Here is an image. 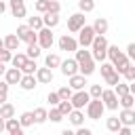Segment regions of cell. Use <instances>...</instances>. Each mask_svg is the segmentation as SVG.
<instances>
[{
    "label": "cell",
    "mask_w": 135,
    "mask_h": 135,
    "mask_svg": "<svg viewBox=\"0 0 135 135\" xmlns=\"http://www.w3.org/2000/svg\"><path fill=\"white\" fill-rule=\"evenodd\" d=\"M74 59H76V63H78V74H82V76H86V78L97 70V63L93 61L89 49H76V51H74Z\"/></svg>",
    "instance_id": "cell-1"
},
{
    "label": "cell",
    "mask_w": 135,
    "mask_h": 135,
    "mask_svg": "<svg viewBox=\"0 0 135 135\" xmlns=\"http://www.w3.org/2000/svg\"><path fill=\"white\" fill-rule=\"evenodd\" d=\"M105 57L110 59V63L114 65V70H116L118 74H122V72L127 70V65L133 63V61H129V57H127L116 44H108V53H105Z\"/></svg>",
    "instance_id": "cell-2"
},
{
    "label": "cell",
    "mask_w": 135,
    "mask_h": 135,
    "mask_svg": "<svg viewBox=\"0 0 135 135\" xmlns=\"http://www.w3.org/2000/svg\"><path fill=\"white\" fill-rule=\"evenodd\" d=\"M108 38L105 36H95L93 38V42H91V57H93V61L97 63H101V61H105V53H108Z\"/></svg>",
    "instance_id": "cell-3"
},
{
    "label": "cell",
    "mask_w": 135,
    "mask_h": 135,
    "mask_svg": "<svg viewBox=\"0 0 135 135\" xmlns=\"http://www.w3.org/2000/svg\"><path fill=\"white\" fill-rule=\"evenodd\" d=\"M84 112H86V118H91V120H99V118H103L105 108H103L101 99H89V103L84 105Z\"/></svg>",
    "instance_id": "cell-4"
},
{
    "label": "cell",
    "mask_w": 135,
    "mask_h": 135,
    "mask_svg": "<svg viewBox=\"0 0 135 135\" xmlns=\"http://www.w3.org/2000/svg\"><path fill=\"white\" fill-rule=\"evenodd\" d=\"M36 34H38L36 44H38L42 51H49V49L55 44V36H53V30H51V27H42V30H38Z\"/></svg>",
    "instance_id": "cell-5"
},
{
    "label": "cell",
    "mask_w": 135,
    "mask_h": 135,
    "mask_svg": "<svg viewBox=\"0 0 135 135\" xmlns=\"http://www.w3.org/2000/svg\"><path fill=\"white\" fill-rule=\"evenodd\" d=\"M78 38H76V42H78V46H82V49H89L91 46V42H93V38H95V32H93V27L91 25H82L78 32Z\"/></svg>",
    "instance_id": "cell-6"
},
{
    "label": "cell",
    "mask_w": 135,
    "mask_h": 135,
    "mask_svg": "<svg viewBox=\"0 0 135 135\" xmlns=\"http://www.w3.org/2000/svg\"><path fill=\"white\" fill-rule=\"evenodd\" d=\"M17 38L21 40V42H25V44H36V38H38V34L27 25V23H23V25H19L17 27Z\"/></svg>",
    "instance_id": "cell-7"
},
{
    "label": "cell",
    "mask_w": 135,
    "mask_h": 135,
    "mask_svg": "<svg viewBox=\"0 0 135 135\" xmlns=\"http://www.w3.org/2000/svg\"><path fill=\"white\" fill-rule=\"evenodd\" d=\"M57 46H59V51L74 53V51L78 49V42H76V38H74L72 34H61L59 40H57Z\"/></svg>",
    "instance_id": "cell-8"
},
{
    "label": "cell",
    "mask_w": 135,
    "mask_h": 135,
    "mask_svg": "<svg viewBox=\"0 0 135 135\" xmlns=\"http://www.w3.org/2000/svg\"><path fill=\"white\" fill-rule=\"evenodd\" d=\"M89 93H86V89H82V91H74L72 93V97H70V103H72V108L74 110H84V105L89 103Z\"/></svg>",
    "instance_id": "cell-9"
},
{
    "label": "cell",
    "mask_w": 135,
    "mask_h": 135,
    "mask_svg": "<svg viewBox=\"0 0 135 135\" xmlns=\"http://www.w3.org/2000/svg\"><path fill=\"white\" fill-rule=\"evenodd\" d=\"M99 99H101V103H103L105 110H118V97H116L114 89H103Z\"/></svg>",
    "instance_id": "cell-10"
},
{
    "label": "cell",
    "mask_w": 135,
    "mask_h": 135,
    "mask_svg": "<svg viewBox=\"0 0 135 135\" xmlns=\"http://www.w3.org/2000/svg\"><path fill=\"white\" fill-rule=\"evenodd\" d=\"M6 6H8V11H11V15H13V17H17V19H25V17H27L25 0H8V2H6Z\"/></svg>",
    "instance_id": "cell-11"
},
{
    "label": "cell",
    "mask_w": 135,
    "mask_h": 135,
    "mask_svg": "<svg viewBox=\"0 0 135 135\" xmlns=\"http://www.w3.org/2000/svg\"><path fill=\"white\" fill-rule=\"evenodd\" d=\"M82 25H86V17H84V13H74V15H70L68 17V30L72 32V34H76Z\"/></svg>",
    "instance_id": "cell-12"
},
{
    "label": "cell",
    "mask_w": 135,
    "mask_h": 135,
    "mask_svg": "<svg viewBox=\"0 0 135 135\" xmlns=\"http://www.w3.org/2000/svg\"><path fill=\"white\" fill-rule=\"evenodd\" d=\"M59 70H61V74L63 76H74V74H78V63H76V59L74 57H68V59H61V63H59Z\"/></svg>",
    "instance_id": "cell-13"
},
{
    "label": "cell",
    "mask_w": 135,
    "mask_h": 135,
    "mask_svg": "<svg viewBox=\"0 0 135 135\" xmlns=\"http://www.w3.org/2000/svg\"><path fill=\"white\" fill-rule=\"evenodd\" d=\"M34 78H36L38 84H51V82H53V70H49V68H38V70L34 72Z\"/></svg>",
    "instance_id": "cell-14"
},
{
    "label": "cell",
    "mask_w": 135,
    "mask_h": 135,
    "mask_svg": "<svg viewBox=\"0 0 135 135\" xmlns=\"http://www.w3.org/2000/svg\"><path fill=\"white\" fill-rule=\"evenodd\" d=\"M118 120L122 127H133L135 124V110L133 108H122L118 114Z\"/></svg>",
    "instance_id": "cell-15"
},
{
    "label": "cell",
    "mask_w": 135,
    "mask_h": 135,
    "mask_svg": "<svg viewBox=\"0 0 135 135\" xmlns=\"http://www.w3.org/2000/svg\"><path fill=\"white\" fill-rule=\"evenodd\" d=\"M21 76H23V74H21V70H19V68H6V72H4V76H2V78H4V82L11 86V84H19Z\"/></svg>",
    "instance_id": "cell-16"
},
{
    "label": "cell",
    "mask_w": 135,
    "mask_h": 135,
    "mask_svg": "<svg viewBox=\"0 0 135 135\" xmlns=\"http://www.w3.org/2000/svg\"><path fill=\"white\" fill-rule=\"evenodd\" d=\"M93 32H95V36H105L108 34V30H110V23H108V19L105 17H97L95 21H93Z\"/></svg>",
    "instance_id": "cell-17"
},
{
    "label": "cell",
    "mask_w": 135,
    "mask_h": 135,
    "mask_svg": "<svg viewBox=\"0 0 135 135\" xmlns=\"http://www.w3.org/2000/svg\"><path fill=\"white\" fill-rule=\"evenodd\" d=\"M68 86H70L72 91H82V89L86 86V76H82V74H74V76H70Z\"/></svg>",
    "instance_id": "cell-18"
},
{
    "label": "cell",
    "mask_w": 135,
    "mask_h": 135,
    "mask_svg": "<svg viewBox=\"0 0 135 135\" xmlns=\"http://www.w3.org/2000/svg\"><path fill=\"white\" fill-rule=\"evenodd\" d=\"M19 86H21L23 91H34V89L38 86V82H36L34 74H23L21 80H19Z\"/></svg>",
    "instance_id": "cell-19"
},
{
    "label": "cell",
    "mask_w": 135,
    "mask_h": 135,
    "mask_svg": "<svg viewBox=\"0 0 135 135\" xmlns=\"http://www.w3.org/2000/svg\"><path fill=\"white\" fill-rule=\"evenodd\" d=\"M59 21H61V17L55 15V13H44V15H42V25H44V27L55 30V27L59 25Z\"/></svg>",
    "instance_id": "cell-20"
},
{
    "label": "cell",
    "mask_w": 135,
    "mask_h": 135,
    "mask_svg": "<svg viewBox=\"0 0 135 135\" xmlns=\"http://www.w3.org/2000/svg\"><path fill=\"white\" fill-rule=\"evenodd\" d=\"M2 40H4V49H8L11 53H15L19 49V44H21V40L17 38V34H6Z\"/></svg>",
    "instance_id": "cell-21"
},
{
    "label": "cell",
    "mask_w": 135,
    "mask_h": 135,
    "mask_svg": "<svg viewBox=\"0 0 135 135\" xmlns=\"http://www.w3.org/2000/svg\"><path fill=\"white\" fill-rule=\"evenodd\" d=\"M65 118H68L70 124H74V127H82V124H84V112H82V110H72Z\"/></svg>",
    "instance_id": "cell-22"
},
{
    "label": "cell",
    "mask_w": 135,
    "mask_h": 135,
    "mask_svg": "<svg viewBox=\"0 0 135 135\" xmlns=\"http://www.w3.org/2000/svg\"><path fill=\"white\" fill-rule=\"evenodd\" d=\"M59 63H61V57H59L57 53H49V55L44 57V68H49V70L59 68Z\"/></svg>",
    "instance_id": "cell-23"
},
{
    "label": "cell",
    "mask_w": 135,
    "mask_h": 135,
    "mask_svg": "<svg viewBox=\"0 0 135 135\" xmlns=\"http://www.w3.org/2000/svg\"><path fill=\"white\" fill-rule=\"evenodd\" d=\"M0 116H2L4 120H6V118H13V116H15V105L8 103V101L0 103Z\"/></svg>",
    "instance_id": "cell-24"
},
{
    "label": "cell",
    "mask_w": 135,
    "mask_h": 135,
    "mask_svg": "<svg viewBox=\"0 0 135 135\" xmlns=\"http://www.w3.org/2000/svg\"><path fill=\"white\" fill-rule=\"evenodd\" d=\"M19 129H21V124H19L17 116H13V118H6V120H4V133H15V131H19Z\"/></svg>",
    "instance_id": "cell-25"
},
{
    "label": "cell",
    "mask_w": 135,
    "mask_h": 135,
    "mask_svg": "<svg viewBox=\"0 0 135 135\" xmlns=\"http://www.w3.org/2000/svg\"><path fill=\"white\" fill-rule=\"evenodd\" d=\"M32 116H34V124H44L46 122V108H36L32 112Z\"/></svg>",
    "instance_id": "cell-26"
},
{
    "label": "cell",
    "mask_w": 135,
    "mask_h": 135,
    "mask_svg": "<svg viewBox=\"0 0 135 135\" xmlns=\"http://www.w3.org/2000/svg\"><path fill=\"white\" fill-rule=\"evenodd\" d=\"M46 120H51V122H61L63 120V114L57 110V105H51V110H46Z\"/></svg>",
    "instance_id": "cell-27"
},
{
    "label": "cell",
    "mask_w": 135,
    "mask_h": 135,
    "mask_svg": "<svg viewBox=\"0 0 135 135\" xmlns=\"http://www.w3.org/2000/svg\"><path fill=\"white\" fill-rule=\"evenodd\" d=\"M131 82H116L112 89H114V93H116V97H122V95H127V93H131V86H129Z\"/></svg>",
    "instance_id": "cell-28"
},
{
    "label": "cell",
    "mask_w": 135,
    "mask_h": 135,
    "mask_svg": "<svg viewBox=\"0 0 135 135\" xmlns=\"http://www.w3.org/2000/svg\"><path fill=\"white\" fill-rule=\"evenodd\" d=\"M19 124H21V129H27V127H34V116H32V112H23L19 118Z\"/></svg>",
    "instance_id": "cell-29"
},
{
    "label": "cell",
    "mask_w": 135,
    "mask_h": 135,
    "mask_svg": "<svg viewBox=\"0 0 135 135\" xmlns=\"http://www.w3.org/2000/svg\"><path fill=\"white\" fill-rule=\"evenodd\" d=\"M122 124H120V120H118V116H110L108 120H105V129L110 131V133H118V129H120Z\"/></svg>",
    "instance_id": "cell-30"
},
{
    "label": "cell",
    "mask_w": 135,
    "mask_h": 135,
    "mask_svg": "<svg viewBox=\"0 0 135 135\" xmlns=\"http://www.w3.org/2000/svg\"><path fill=\"white\" fill-rule=\"evenodd\" d=\"M78 11L80 13H93L95 11V0H78Z\"/></svg>",
    "instance_id": "cell-31"
},
{
    "label": "cell",
    "mask_w": 135,
    "mask_h": 135,
    "mask_svg": "<svg viewBox=\"0 0 135 135\" xmlns=\"http://www.w3.org/2000/svg\"><path fill=\"white\" fill-rule=\"evenodd\" d=\"M42 55V49L38 44H27V51H25V57L27 59H38Z\"/></svg>",
    "instance_id": "cell-32"
},
{
    "label": "cell",
    "mask_w": 135,
    "mask_h": 135,
    "mask_svg": "<svg viewBox=\"0 0 135 135\" xmlns=\"http://www.w3.org/2000/svg\"><path fill=\"white\" fill-rule=\"evenodd\" d=\"M118 105H120V108H133V105H135V97H133V93H127V95L118 97Z\"/></svg>",
    "instance_id": "cell-33"
},
{
    "label": "cell",
    "mask_w": 135,
    "mask_h": 135,
    "mask_svg": "<svg viewBox=\"0 0 135 135\" xmlns=\"http://www.w3.org/2000/svg\"><path fill=\"white\" fill-rule=\"evenodd\" d=\"M27 61V57H25V53H13V57H11V63H13V68H19L21 70V65Z\"/></svg>",
    "instance_id": "cell-34"
},
{
    "label": "cell",
    "mask_w": 135,
    "mask_h": 135,
    "mask_svg": "<svg viewBox=\"0 0 135 135\" xmlns=\"http://www.w3.org/2000/svg\"><path fill=\"white\" fill-rule=\"evenodd\" d=\"M38 70V65H36V59H27L23 65H21V74H34Z\"/></svg>",
    "instance_id": "cell-35"
},
{
    "label": "cell",
    "mask_w": 135,
    "mask_h": 135,
    "mask_svg": "<svg viewBox=\"0 0 135 135\" xmlns=\"http://www.w3.org/2000/svg\"><path fill=\"white\" fill-rule=\"evenodd\" d=\"M27 25H30L34 32H38V30L44 27V25H42V17H27Z\"/></svg>",
    "instance_id": "cell-36"
},
{
    "label": "cell",
    "mask_w": 135,
    "mask_h": 135,
    "mask_svg": "<svg viewBox=\"0 0 135 135\" xmlns=\"http://www.w3.org/2000/svg\"><path fill=\"white\" fill-rule=\"evenodd\" d=\"M101 91H103V86H101V84H91L86 93H89V97H91V99H99V97H101Z\"/></svg>",
    "instance_id": "cell-37"
},
{
    "label": "cell",
    "mask_w": 135,
    "mask_h": 135,
    "mask_svg": "<svg viewBox=\"0 0 135 135\" xmlns=\"http://www.w3.org/2000/svg\"><path fill=\"white\" fill-rule=\"evenodd\" d=\"M120 76H124V80H127V82H133V80H135V65H133V63H129V65H127V70H124Z\"/></svg>",
    "instance_id": "cell-38"
},
{
    "label": "cell",
    "mask_w": 135,
    "mask_h": 135,
    "mask_svg": "<svg viewBox=\"0 0 135 135\" xmlns=\"http://www.w3.org/2000/svg\"><path fill=\"white\" fill-rule=\"evenodd\" d=\"M57 110H59V112L63 114V118H65L74 108H72V103H70V99H68V101H59V103H57Z\"/></svg>",
    "instance_id": "cell-39"
},
{
    "label": "cell",
    "mask_w": 135,
    "mask_h": 135,
    "mask_svg": "<svg viewBox=\"0 0 135 135\" xmlns=\"http://www.w3.org/2000/svg\"><path fill=\"white\" fill-rule=\"evenodd\" d=\"M34 11L40 13V15H44V13L49 11V0H36V2H34Z\"/></svg>",
    "instance_id": "cell-40"
},
{
    "label": "cell",
    "mask_w": 135,
    "mask_h": 135,
    "mask_svg": "<svg viewBox=\"0 0 135 135\" xmlns=\"http://www.w3.org/2000/svg\"><path fill=\"white\" fill-rule=\"evenodd\" d=\"M72 93H74V91H72L68 84H65V86H61V89L57 91V95H59V99H61V101H68V99L72 97Z\"/></svg>",
    "instance_id": "cell-41"
},
{
    "label": "cell",
    "mask_w": 135,
    "mask_h": 135,
    "mask_svg": "<svg viewBox=\"0 0 135 135\" xmlns=\"http://www.w3.org/2000/svg\"><path fill=\"white\" fill-rule=\"evenodd\" d=\"M46 13L59 15V13H61V2H59V0H49V11H46Z\"/></svg>",
    "instance_id": "cell-42"
},
{
    "label": "cell",
    "mask_w": 135,
    "mask_h": 135,
    "mask_svg": "<svg viewBox=\"0 0 135 135\" xmlns=\"http://www.w3.org/2000/svg\"><path fill=\"white\" fill-rule=\"evenodd\" d=\"M8 99V84L4 80H0V103H4Z\"/></svg>",
    "instance_id": "cell-43"
},
{
    "label": "cell",
    "mask_w": 135,
    "mask_h": 135,
    "mask_svg": "<svg viewBox=\"0 0 135 135\" xmlns=\"http://www.w3.org/2000/svg\"><path fill=\"white\" fill-rule=\"evenodd\" d=\"M46 101H49L51 105H57V103H59L61 99H59V95H57V91H51V93L46 95Z\"/></svg>",
    "instance_id": "cell-44"
},
{
    "label": "cell",
    "mask_w": 135,
    "mask_h": 135,
    "mask_svg": "<svg viewBox=\"0 0 135 135\" xmlns=\"http://www.w3.org/2000/svg\"><path fill=\"white\" fill-rule=\"evenodd\" d=\"M11 57H13V53H11L8 49H2V51H0V61H2V63H11Z\"/></svg>",
    "instance_id": "cell-45"
},
{
    "label": "cell",
    "mask_w": 135,
    "mask_h": 135,
    "mask_svg": "<svg viewBox=\"0 0 135 135\" xmlns=\"http://www.w3.org/2000/svg\"><path fill=\"white\" fill-rule=\"evenodd\" d=\"M127 57H129V61H133L135 59V42H129V46H127V53H124Z\"/></svg>",
    "instance_id": "cell-46"
},
{
    "label": "cell",
    "mask_w": 135,
    "mask_h": 135,
    "mask_svg": "<svg viewBox=\"0 0 135 135\" xmlns=\"http://www.w3.org/2000/svg\"><path fill=\"white\" fill-rule=\"evenodd\" d=\"M74 135H93V131L89 129V127H76V131H74Z\"/></svg>",
    "instance_id": "cell-47"
},
{
    "label": "cell",
    "mask_w": 135,
    "mask_h": 135,
    "mask_svg": "<svg viewBox=\"0 0 135 135\" xmlns=\"http://www.w3.org/2000/svg\"><path fill=\"white\" fill-rule=\"evenodd\" d=\"M116 135H133V127H120Z\"/></svg>",
    "instance_id": "cell-48"
},
{
    "label": "cell",
    "mask_w": 135,
    "mask_h": 135,
    "mask_svg": "<svg viewBox=\"0 0 135 135\" xmlns=\"http://www.w3.org/2000/svg\"><path fill=\"white\" fill-rule=\"evenodd\" d=\"M8 6H6V2L4 0H0V15H4V11H6Z\"/></svg>",
    "instance_id": "cell-49"
},
{
    "label": "cell",
    "mask_w": 135,
    "mask_h": 135,
    "mask_svg": "<svg viewBox=\"0 0 135 135\" xmlns=\"http://www.w3.org/2000/svg\"><path fill=\"white\" fill-rule=\"evenodd\" d=\"M4 72H6V63H2V61H0V78L4 76Z\"/></svg>",
    "instance_id": "cell-50"
},
{
    "label": "cell",
    "mask_w": 135,
    "mask_h": 135,
    "mask_svg": "<svg viewBox=\"0 0 135 135\" xmlns=\"http://www.w3.org/2000/svg\"><path fill=\"white\" fill-rule=\"evenodd\" d=\"M61 135H74V131H70V129H63V131H61Z\"/></svg>",
    "instance_id": "cell-51"
},
{
    "label": "cell",
    "mask_w": 135,
    "mask_h": 135,
    "mask_svg": "<svg viewBox=\"0 0 135 135\" xmlns=\"http://www.w3.org/2000/svg\"><path fill=\"white\" fill-rule=\"evenodd\" d=\"M0 133H4V118L0 116Z\"/></svg>",
    "instance_id": "cell-52"
},
{
    "label": "cell",
    "mask_w": 135,
    "mask_h": 135,
    "mask_svg": "<svg viewBox=\"0 0 135 135\" xmlns=\"http://www.w3.org/2000/svg\"><path fill=\"white\" fill-rule=\"evenodd\" d=\"M8 135H25V133H23V129H19V131H15V133H8Z\"/></svg>",
    "instance_id": "cell-53"
},
{
    "label": "cell",
    "mask_w": 135,
    "mask_h": 135,
    "mask_svg": "<svg viewBox=\"0 0 135 135\" xmlns=\"http://www.w3.org/2000/svg\"><path fill=\"white\" fill-rule=\"evenodd\" d=\"M2 49H4V40L0 38V51H2Z\"/></svg>",
    "instance_id": "cell-54"
},
{
    "label": "cell",
    "mask_w": 135,
    "mask_h": 135,
    "mask_svg": "<svg viewBox=\"0 0 135 135\" xmlns=\"http://www.w3.org/2000/svg\"><path fill=\"white\" fill-rule=\"evenodd\" d=\"M0 135H8V133H0Z\"/></svg>",
    "instance_id": "cell-55"
}]
</instances>
